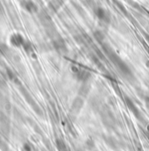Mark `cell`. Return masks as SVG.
I'll use <instances>...</instances> for the list:
<instances>
[{
	"label": "cell",
	"mask_w": 149,
	"mask_h": 151,
	"mask_svg": "<svg viewBox=\"0 0 149 151\" xmlns=\"http://www.w3.org/2000/svg\"><path fill=\"white\" fill-rule=\"evenodd\" d=\"M5 85H6V84H5V82H4V81L0 77V87H2V88H3V87H4Z\"/></svg>",
	"instance_id": "obj_22"
},
{
	"label": "cell",
	"mask_w": 149,
	"mask_h": 151,
	"mask_svg": "<svg viewBox=\"0 0 149 151\" xmlns=\"http://www.w3.org/2000/svg\"><path fill=\"white\" fill-rule=\"evenodd\" d=\"M22 149H23V150L24 151H32L33 150V148H32V146L28 143V142H26V143H24L23 144V147H22Z\"/></svg>",
	"instance_id": "obj_20"
},
{
	"label": "cell",
	"mask_w": 149,
	"mask_h": 151,
	"mask_svg": "<svg viewBox=\"0 0 149 151\" xmlns=\"http://www.w3.org/2000/svg\"><path fill=\"white\" fill-rule=\"evenodd\" d=\"M102 49L108 57V59L112 62V63L115 66L117 70L127 79H131L133 77V73L129 67V65L112 49L111 46H109L106 42L102 44Z\"/></svg>",
	"instance_id": "obj_1"
},
{
	"label": "cell",
	"mask_w": 149,
	"mask_h": 151,
	"mask_svg": "<svg viewBox=\"0 0 149 151\" xmlns=\"http://www.w3.org/2000/svg\"><path fill=\"white\" fill-rule=\"evenodd\" d=\"M100 114L102 122L105 127L108 129H113L116 126V119L112 111L109 108H103Z\"/></svg>",
	"instance_id": "obj_2"
},
{
	"label": "cell",
	"mask_w": 149,
	"mask_h": 151,
	"mask_svg": "<svg viewBox=\"0 0 149 151\" xmlns=\"http://www.w3.org/2000/svg\"><path fill=\"white\" fill-rule=\"evenodd\" d=\"M26 39L23 37L22 35L20 34H12L11 36H10V44L13 47H16V48H19V47H22L24 43L26 42Z\"/></svg>",
	"instance_id": "obj_10"
},
{
	"label": "cell",
	"mask_w": 149,
	"mask_h": 151,
	"mask_svg": "<svg viewBox=\"0 0 149 151\" xmlns=\"http://www.w3.org/2000/svg\"><path fill=\"white\" fill-rule=\"evenodd\" d=\"M5 73H6V76H7L8 79H9L11 82H12L15 85H18V86L22 85V84H21L20 80L19 79V77L15 75V73H14V72L10 69V68H8V67H7V68L5 69Z\"/></svg>",
	"instance_id": "obj_11"
},
{
	"label": "cell",
	"mask_w": 149,
	"mask_h": 151,
	"mask_svg": "<svg viewBox=\"0 0 149 151\" xmlns=\"http://www.w3.org/2000/svg\"><path fill=\"white\" fill-rule=\"evenodd\" d=\"M72 72L74 74V77L81 83H85V82H89L91 78V73L87 70H83L81 69L77 66H73L72 67Z\"/></svg>",
	"instance_id": "obj_4"
},
{
	"label": "cell",
	"mask_w": 149,
	"mask_h": 151,
	"mask_svg": "<svg viewBox=\"0 0 149 151\" xmlns=\"http://www.w3.org/2000/svg\"><path fill=\"white\" fill-rule=\"evenodd\" d=\"M144 101H145V106H146L147 109L149 111V97H146Z\"/></svg>",
	"instance_id": "obj_21"
},
{
	"label": "cell",
	"mask_w": 149,
	"mask_h": 151,
	"mask_svg": "<svg viewBox=\"0 0 149 151\" xmlns=\"http://www.w3.org/2000/svg\"><path fill=\"white\" fill-rule=\"evenodd\" d=\"M90 88H91V85L89 83V82L82 83V85L79 89V96L82 98H86L90 91Z\"/></svg>",
	"instance_id": "obj_12"
},
{
	"label": "cell",
	"mask_w": 149,
	"mask_h": 151,
	"mask_svg": "<svg viewBox=\"0 0 149 151\" xmlns=\"http://www.w3.org/2000/svg\"><path fill=\"white\" fill-rule=\"evenodd\" d=\"M125 103H126V106H127V107L129 108V110L139 119V118H140V113L139 109L137 108V106H135V104L133 103V101L131 99L126 98V99H125Z\"/></svg>",
	"instance_id": "obj_13"
},
{
	"label": "cell",
	"mask_w": 149,
	"mask_h": 151,
	"mask_svg": "<svg viewBox=\"0 0 149 151\" xmlns=\"http://www.w3.org/2000/svg\"><path fill=\"white\" fill-rule=\"evenodd\" d=\"M52 45L53 47L60 53H66L68 51V46L64 39L61 37L60 35L52 40Z\"/></svg>",
	"instance_id": "obj_6"
},
{
	"label": "cell",
	"mask_w": 149,
	"mask_h": 151,
	"mask_svg": "<svg viewBox=\"0 0 149 151\" xmlns=\"http://www.w3.org/2000/svg\"><path fill=\"white\" fill-rule=\"evenodd\" d=\"M55 143H56V147H57L59 151H69L68 150V147H67V145H66V143L64 142L63 140L56 139Z\"/></svg>",
	"instance_id": "obj_16"
},
{
	"label": "cell",
	"mask_w": 149,
	"mask_h": 151,
	"mask_svg": "<svg viewBox=\"0 0 149 151\" xmlns=\"http://www.w3.org/2000/svg\"><path fill=\"white\" fill-rule=\"evenodd\" d=\"M93 35H94L95 40H97L99 43H101V44L105 43V35L102 31L97 30V31H96V32L94 33Z\"/></svg>",
	"instance_id": "obj_15"
},
{
	"label": "cell",
	"mask_w": 149,
	"mask_h": 151,
	"mask_svg": "<svg viewBox=\"0 0 149 151\" xmlns=\"http://www.w3.org/2000/svg\"><path fill=\"white\" fill-rule=\"evenodd\" d=\"M85 146H86V148H87L88 150H92L95 148V143H94V142H93L92 140L88 139V140L86 141V142H85Z\"/></svg>",
	"instance_id": "obj_19"
},
{
	"label": "cell",
	"mask_w": 149,
	"mask_h": 151,
	"mask_svg": "<svg viewBox=\"0 0 149 151\" xmlns=\"http://www.w3.org/2000/svg\"><path fill=\"white\" fill-rule=\"evenodd\" d=\"M20 6L27 12L34 14L38 12V5L33 0H20Z\"/></svg>",
	"instance_id": "obj_8"
},
{
	"label": "cell",
	"mask_w": 149,
	"mask_h": 151,
	"mask_svg": "<svg viewBox=\"0 0 149 151\" xmlns=\"http://www.w3.org/2000/svg\"><path fill=\"white\" fill-rule=\"evenodd\" d=\"M105 141L106 144L110 148H112V149H116L117 148V142H116V140L113 137H112V136H107Z\"/></svg>",
	"instance_id": "obj_17"
},
{
	"label": "cell",
	"mask_w": 149,
	"mask_h": 151,
	"mask_svg": "<svg viewBox=\"0 0 149 151\" xmlns=\"http://www.w3.org/2000/svg\"><path fill=\"white\" fill-rule=\"evenodd\" d=\"M0 150L2 151H9V146L5 141L0 136Z\"/></svg>",
	"instance_id": "obj_18"
},
{
	"label": "cell",
	"mask_w": 149,
	"mask_h": 151,
	"mask_svg": "<svg viewBox=\"0 0 149 151\" xmlns=\"http://www.w3.org/2000/svg\"><path fill=\"white\" fill-rule=\"evenodd\" d=\"M95 14H96L97 18L101 22L109 23L111 21V14H110V12L106 9H105L103 7H97L95 10Z\"/></svg>",
	"instance_id": "obj_9"
},
{
	"label": "cell",
	"mask_w": 149,
	"mask_h": 151,
	"mask_svg": "<svg viewBox=\"0 0 149 151\" xmlns=\"http://www.w3.org/2000/svg\"><path fill=\"white\" fill-rule=\"evenodd\" d=\"M23 49H24V51L28 55H34V46H33V44L29 41V40H26V42L24 43V45H23Z\"/></svg>",
	"instance_id": "obj_14"
},
{
	"label": "cell",
	"mask_w": 149,
	"mask_h": 151,
	"mask_svg": "<svg viewBox=\"0 0 149 151\" xmlns=\"http://www.w3.org/2000/svg\"><path fill=\"white\" fill-rule=\"evenodd\" d=\"M83 105H84V98H82L81 96L76 97L72 102V105L70 107V113L73 116L78 115L79 113L81 112L82 108L83 107Z\"/></svg>",
	"instance_id": "obj_7"
},
{
	"label": "cell",
	"mask_w": 149,
	"mask_h": 151,
	"mask_svg": "<svg viewBox=\"0 0 149 151\" xmlns=\"http://www.w3.org/2000/svg\"><path fill=\"white\" fill-rule=\"evenodd\" d=\"M0 132L4 136H8L11 132V120L3 111H0Z\"/></svg>",
	"instance_id": "obj_5"
},
{
	"label": "cell",
	"mask_w": 149,
	"mask_h": 151,
	"mask_svg": "<svg viewBox=\"0 0 149 151\" xmlns=\"http://www.w3.org/2000/svg\"><path fill=\"white\" fill-rule=\"evenodd\" d=\"M19 91H20V93L23 95V97H24V99H26V101H27V102L29 104V106L33 108V110L37 113L39 116H42V115H43V113H42L41 108L39 106V105L35 102V100L33 99V97H32L31 94L28 92V91H27L25 87H23L22 85H20V86H19Z\"/></svg>",
	"instance_id": "obj_3"
}]
</instances>
